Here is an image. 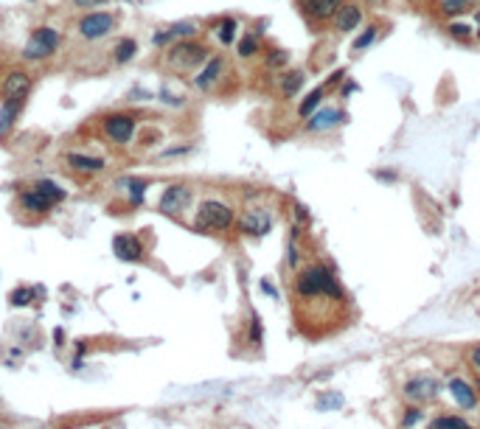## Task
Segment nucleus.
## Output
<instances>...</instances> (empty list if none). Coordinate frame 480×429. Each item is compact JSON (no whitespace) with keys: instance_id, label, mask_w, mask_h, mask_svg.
<instances>
[{"instance_id":"f257e3e1","label":"nucleus","mask_w":480,"mask_h":429,"mask_svg":"<svg viewBox=\"0 0 480 429\" xmlns=\"http://www.w3.org/2000/svg\"><path fill=\"white\" fill-rule=\"evenodd\" d=\"M295 295L298 298H329L343 301V289L334 278V272L323 264H312L295 278Z\"/></svg>"},{"instance_id":"f03ea898","label":"nucleus","mask_w":480,"mask_h":429,"mask_svg":"<svg viewBox=\"0 0 480 429\" xmlns=\"http://www.w3.org/2000/svg\"><path fill=\"white\" fill-rule=\"evenodd\" d=\"M234 225V208L225 205L222 199H205L200 202L197 208V216H194V228L202 230V233H219V230H228Z\"/></svg>"},{"instance_id":"7ed1b4c3","label":"nucleus","mask_w":480,"mask_h":429,"mask_svg":"<svg viewBox=\"0 0 480 429\" xmlns=\"http://www.w3.org/2000/svg\"><path fill=\"white\" fill-rule=\"evenodd\" d=\"M60 43H62V37L57 28L40 26V28L31 31V37H28V43H26V48H23L20 57L26 62H45L60 51Z\"/></svg>"},{"instance_id":"20e7f679","label":"nucleus","mask_w":480,"mask_h":429,"mask_svg":"<svg viewBox=\"0 0 480 429\" xmlns=\"http://www.w3.org/2000/svg\"><path fill=\"white\" fill-rule=\"evenodd\" d=\"M202 62H208V48L194 40H178L166 54V65L172 70H194Z\"/></svg>"},{"instance_id":"39448f33","label":"nucleus","mask_w":480,"mask_h":429,"mask_svg":"<svg viewBox=\"0 0 480 429\" xmlns=\"http://www.w3.org/2000/svg\"><path fill=\"white\" fill-rule=\"evenodd\" d=\"M113 28H116V14H110V11H87L76 23V34L87 43H99V40L110 37Z\"/></svg>"},{"instance_id":"423d86ee","label":"nucleus","mask_w":480,"mask_h":429,"mask_svg":"<svg viewBox=\"0 0 480 429\" xmlns=\"http://www.w3.org/2000/svg\"><path fill=\"white\" fill-rule=\"evenodd\" d=\"M135 129H138V118L132 113H110L102 118L104 138H110L116 146H126L135 138Z\"/></svg>"},{"instance_id":"0eeeda50","label":"nucleus","mask_w":480,"mask_h":429,"mask_svg":"<svg viewBox=\"0 0 480 429\" xmlns=\"http://www.w3.org/2000/svg\"><path fill=\"white\" fill-rule=\"evenodd\" d=\"M31 87H34V79L23 67H11L0 79V96L3 99H26L31 93Z\"/></svg>"},{"instance_id":"6e6552de","label":"nucleus","mask_w":480,"mask_h":429,"mask_svg":"<svg viewBox=\"0 0 480 429\" xmlns=\"http://www.w3.org/2000/svg\"><path fill=\"white\" fill-rule=\"evenodd\" d=\"M188 205H191V188L182 183L169 185L163 191V196H160V211L166 216H180V213L188 211Z\"/></svg>"},{"instance_id":"1a4fd4ad","label":"nucleus","mask_w":480,"mask_h":429,"mask_svg":"<svg viewBox=\"0 0 480 429\" xmlns=\"http://www.w3.org/2000/svg\"><path fill=\"white\" fill-rule=\"evenodd\" d=\"M273 228V216L267 208H250L239 219V233L244 236H267Z\"/></svg>"},{"instance_id":"9d476101","label":"nucleus","mask_w":480,"mask_h":429,"mask_svg":"<svg viewBox=\"0 0 480 429\" xmlns=\"http://www.w3.org/2000/svg\"><path fill=\"white\" fill-rule=\"evenodd\" d=\"M65 166L76 174H84V177H93V174H102L107 169V160L104 157H96V155H84V152H67L65 155Z\"/></svg>"},{"instance_id":"9b49d317","label":"nucleus","mask_w":480,"mask_h":429,"mask_svg":"<svg viewBox=\"0 0 480 429\" xmlns=\"http://www.w3.org/2000/svg\"><path fill=\"white\" fill-rule=\"evenodd\" d=\"M405 396L410 401H430L438 396V379L432 376H413L408 384H405Z\"/></svg>"},{"instance_id":"f8f14e48","label":"nucleus","mask_w":480,"mask_h":429,"mask_svg":"<svg viewBox=\"0 0 480 429\" xmlns=\"http://www.w3.org/2000/svg\"><path fill=\"white\" fill-rule=\"evenodd\" d=\"M332 23H334V31H337V34L354 31L362 23V6L360 3H343V6L337 9V14L332 17Z\"/></svg>"},{"instance_id":"ddd939ff","label":"nucleus","mask_w":480,"mask_h":429,"mask_svg":"<svg viewBox=\"0 0 480 429\" xmlns=\"http://www.w3.org/2000/svg\"><path fill=\"white\" fill-rule=\"evenodd\" d=\"M113 252L119 255L121 261H141L143 258V242L132 233H119L113 239Z\"/></svg>"},{"instance_id":"4468645a","label":"nucleus","mask_w":480,"mask_h":429,"mask_svg":"<svg viewBox=\"0 0 480 429\" xmlns=\"http://www.w3.org/2000/svg\"><path fill=\"white\" fill-rule=\"evenodd\" d=\"M346 0H300V11L309 20H332Z\"/></svg>"},{"instance_id":"2eb2a0df","label":"nucleus","mask_w":480,"mask_h":429,"mask_svg":"<svg viewBox=\"0 0 480 429\" xmlns=\"http://www.w3.org/2000/svg\"><path fill=\"white\" fill-rule=\"evenodd\" d=\"M343 121H346V116H343L340 110H334V107H326V110H315V113L309 116L306 129H309V132H329V129L340 126Z\"/></svg>"},{"instance_id":"dca6fc26","label":"nucleus","mask_w":480,"mask_h":429,"mask_svg":"<svg viewBox=\"0 0 480 429\" xmlns=\"http://www.w3.org/2000/svg\"><path fill=\"white\" fill-rule=\"evenodd\" d=\"M23 104H26V99H3V104H0V140L9 138L14 123L20 121Z\"/></svg>"},{"instance_id":"f3484780","label":"nucleus","mask_w":480,"mask_h":429,"mask_svg":"<svg viewBox=\"0 0 480 429\" xmlns=\"http://www.w3.org/2000/svg\"><path fill=\"white\" fill-rule=\"evenodd\" d=\"M222 70H225V60H222V57H211V60L205 62V67L194 76V87H200V90H211V87L219 82Z\"/></svg>"},{"instance_id":"a211bd4d","label":"nucleus","mask_w":480,"mask_h":429,"mask_svg":"<svg viewBox=\"0 0 480 429\" xmlns=\"http://www.w3.org/2000/svg\"><path fill=\"white\" fill-rule=\"evenodd\" d=\"M449 393L461 410H472L478 404V390L464 379H449Z\"/></svg>"},{"instance_id":"6ab92c4d","label":"nucleus","mask_w":480,"mask_h":429,"mask_svg":"<svg viewBox=\"0 0 480 429\" xmlns=\"http://www.w3.org/2000/svg\"><path fill=\"white\" fill-rule=\"evenodd\" d=\"M20 205H23V211H28V213H48V211L54 208V202L45 199L34 185L20 194Z\"/></svg>"},{"instance_id":"aec40b11","label":"nucleus","mask_w":480,"mask_h":429,"mask_svg":"<svg viewBox=\"0 0 480 429\" xmlns=\"http://www.w3.org/2000/svg\"><path fill=\"white\" fill-rule=\"evenodd\" d=\"M303 82H306V73H303V70L281 73V76H278V90H281L284 99H295L300 93V87H303Z\"/></svg>"},{"instance_id":"412c9836","label":"nucleus","mask_w":480,"mask_h":429,"mask_svg":"<svg viewBox=\"0 0 480 429\" xmlns=\"http://www.w3.org/2000/svg\"><path fill=\"white\" fill-rule=\"evenodd\" d=\"M135 54H138V43H135L132 37H121L119 43L113 45V62H116V65L132 62L135 60Z\"/></svg>"},{"instance_id":"4be33fe9","label":"nucleus","mask_w":480,"mask_h":429,"mask_svg":"<svg viewBox=\"0 0 480 429\" xmlns=\"http://www.w3.org/2000/svg\"><path fill=\"white\" fill-rule=\"evenodd\" d=\"M119 185H124V188H126L129 205H135V208H138V205L143 202V196H146V183H143V180H135V177H132V180H121Z\"/></svg>"},{"instance_id":"5701e85b","label":"nucleus","mask_w":480,"mask_h":429,"mask_svg":"<svg viewBox=\"0 0 480 429\" xmlns=\"http://www.w3.org/2000/svg\"><path fill=\"white\" fill-rule=\"evenodd\" d=\"M323 93H326L323 87H315V90H312V93H309V96H306V99L300 101L298 116H303V118H309V116H312V113H315V110L320 107V101H323Z\"/></svg>"},{"instance_id":"b1692460","label":"nucleus","mask_w":480,"mask_h":429,"mask_svg":"<svg viewBox=\"0 0 480 429\" xmlns=\"http://www.w3.org/2000/svg\"><path fill=\"white\" fill-rule=\"evenodd\" d=\"M34 188H37V191H40L45 199H51L54 205L65 199V188H60V185L54 183V180H37V183H34Z\"/></svg>"},{"instance_id":"393cba45","label":"nucleus","mask_w":480,"mask_h":429,"mask_svg":"<svg viewBox=\"0 0 480 429\" xmlns=\"http://www.w3.org/2000/svg\"><path fill=\"white\" fill-rule=\"evenodd\" d=\"M43 289H28V286H17L11 295H9V303L11 306H28L34 298H40Z\"/></svg>"},{"instance_id":"a878e982","label":"nucleus","mask_w":480,"mask_h":429,"mask_svg":"<svg viewBox=\"0 0 480 429\" xmlns=\"http://www.w3.org/2000/svg\"><path fill=\"white\" fill-rule=\"evenodd\" d=\"M236 31H239L236 20H234V17H225V20L219 23V31H217V37H219V43H222V45H234V40H236Z\"/></svg>"},{"instance_id":"bb28decb","label":"nucleus","mask_w":480,"mask_h":429,"mask_svg":"<svg viewBox=\"0 0 480 429\" xmlns=\"http://www.w3.org/2000/svg\"><path fill=\"white\" fill-rule=\"evenodd\" d=\"M258 48H261V43H258V37H256V34H244V37L239 40V45H236V51H239L241 60L256 57V54H258Z\"/></svg>"},{"instance_id":"cd10ccee","label":"nucleus","mask_w":480,"mask_h":429,"mask_svg":"<svg viewBox=\"0 0 480 429\" xmlns=\"http://www.w3.org/2000/svg\"><path fill=\"white\" fill-rule=\"evenodd\" d=\"M438 6H441V14H447V17H458V14L469 11L472 0H438Z\"/></svg>"},{"instance_id":"c85d7f7f","label":"nucleus","mask_w":480,"mask_h":429,"mask_svg":"<svg viewBox=\"0 0 480 429\" xmlns=\"http://www.w3.org/2000/svg\"><path fill=\"white\" fill-rule=\"evenodd\" d=\"M346 404V399H343V393H323L320 399H317V410H323V413H329V410H340Z\"/></svg>"},{"instance_id":"c756f323","label":"nucleus","mask_w":480,"mask_h":429,"mask_svg":"<svg viewBox=\"0 0 480 429\" xmlns=\"http://www.w3.org/2000/svg\"><path fill=\"white\" fill-rule=\"evenodd\" d=\"M430 429H472L464 418H458V416H438Z\"/></svg>"},{"instance_id":"7c9ffc66","label":"nucleus","mask_w":480,"mask_h":429,"mask_svg":"<svg viewBox=\"0 0 480 429\" xmlns=\"http://www.w3.org/2000/svg\"><path fill=\"white\" fill-rule=\"evenodd\" d=\"M197 34V26L194 23H175L172 28H169V37L172 40H191Z\"/></svg>"},{"instance_id":"2f4dec72","label":"nucleus","mask_w":480,"mask_h":429,"mask_svg":"<svg viewBox=\"0 0 480 429\" xmlns=\"http://www.w3.org/2000/svg\"><path fill=\"white\" fill-rule=\"evenodd\" d=\"M376 34H379V28H376V26H368V28H365V31L360 34V37L354 40V51H365L368 45H373Z\"/></svg>"},{"instance_id":"473e14b6","label":"nucleus","mask_w":480,"mask_h":429,"mask_svg":"<svg viewBox=\"0 0 480 429\" xmlns=\"http://www.w3.org/2000/svg\"><path fill=\"white\" fill-rule=\"evenodd\" d=\"M449 34H452L455 40H469V37H472V28H469L467 23H449Z\"/></svg>"},{"instance_id":"72a5a7b5","label":"nucleus","mask_w":480,"mask_h":429,"mask_svg":"<svg viewBox=\"0 0 480 429\" xmlns=\"http://www.w3.org/2000/svg\"><path fill=\"white\" fill-rule=\"evenodd\" d=\"M287 62H290V57H287L284 51H270V57H267V67H287Z\"/></svg>"},{"instance_id":"f704fd0d","label":"nucleus","mask_w":480,"mask_h":429,"mask_svg":"<svg viewBox=\"0 0 480 429\" xmlns=\"http://www.w3.org/2000/svg\"><path fill=\"white\" fill-rule=\"evenodd\" d=\"M250 342L253 345L261 342V320H258V314H253V320H250Z\"/></svg>"},{"instance_id":"c9c22d12","label":"nucleus","mask_w":480,"mask_h":429,"mask_svg":"<svg viewBox=\"0 0 480 429\" xmlns=\"http://www.w3.org/2000/svg\"><path fill=\"white\" fill-rule=\"evenodd\" d=\"M421 421V410H416V407H410L408 413H405V421H402V427L405 429H410L413 424H419Z\"/></svg>"},{"instance_id":"e433bc0d","label":"nucleus","mask_w":480,"mask_h":429,"mask_svg":"<svg viewBox=\"0 0 480 429\" xmlns=\"http://www.w3.org/2000/svg\"><path fill=\"white\" fill-rule=\"evenodd\" d=\"M76 9H96V6H102V3H110V0H70Z\"/></svg>"},{"instance_id":"4c0bfd02","label":"nucleus","mask_w":480,"mask_h":429,"mask_svg":"<svg viewBox=\"0 0 480 429\" xmlns=\"http://www.w3.org/2000/svg\"><path fill=\"white\" fill-rule=\"evenodd\" d=\"M300 258H298V245H295V233H293V242H290V267H298Z\"/></svg>"},{"instance_id":"58836bf2","label":"nucleus","mask_w":480,"mask_h":429,"mask_svg":"<svg viewBox=\"0 0 480 429\" xmlns=\"http://www.w3.org/2000/svg\"><path fill=\"white\" fill-rule=\"evenodd\" d=\"M469 362H472V368L480 373V348H472V351H469Z\"/></svg>"},{"instance_id":"ea45409f","label":"nucleus","mask_w":480,"mask_h":429,"mask_svg":"<svg viewBox=\"0 0 480 429\" xmlns=\"http://www.w3.org/2000/svg\"><path fill=\"white\" fill-rule=\"evenodd\" d=\"M295 219H298V222H306V219H309V213H306L303 205H295Z\"/></svg>"},{"instance_id":"a19ab883","label":"nucleus","mask_w":480,"mask_h":429,"mask_svg":"<svg viewBox=\"0 0 480 429\" xmlns=\"http://www.w3.org/2000/svg\"><path fill=\"white\" fill-rule=\"evenodd\" d=\"M475 34H478V37H480V14H478V31H475Z\"/></svg>"},{"instance_id":"79ce46f5","label":"nucleus","mask_w":480,"mask_h":429,"mask_svg":"<svg viewBox=\"0 0 480 429\" xmlns=\"http://www.w3.org/2000/svg\"><path fill=\"white\" fill-rule=\"evenodd\" d=\"M478 390H480V376H478Z\"/></svg>"},{"instance_id":"37998d69","label":"nucleus","mask_w":480,"mask_h":429,"mask_svg":"<svg viewBox=\"0 0 480 429\" xmlns=\"http://www.w3.org/2000/svg\"><path fill=\"white\" fill-rule=\"evenodd\" d=\"M0 429H6V427H3V424H0Z\"/></svg>"}]
</instances>
